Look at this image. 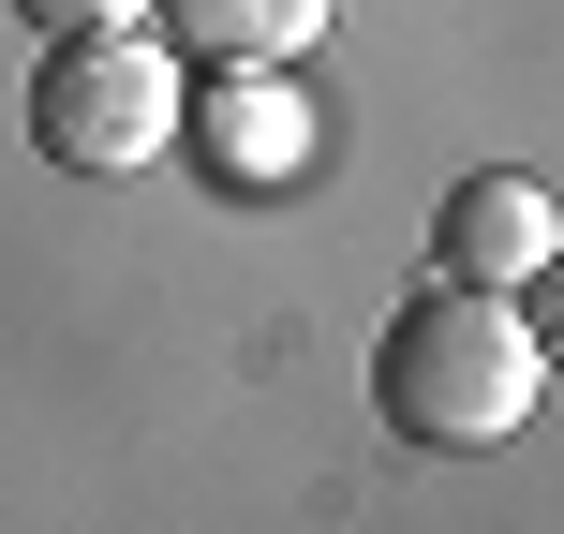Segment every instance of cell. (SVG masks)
Segmentation results:
<instances>
[{"label":"cell","instance_id":"obj_1","mask_svg":"<svg viewBox=\"0 0 564 534\" xmlns=\"http://www.w3.org/2000/svg\"><path fill=\"white\" fill-rule=\"evenodd\" d=\"M535 386H550V357H535V327H520V297H490V282H416V297L371 327V416H387L401 446H431V460L506 446V431L535 416Z\"/></svg>","mask_w":564,"mask_h":534},{"label":"cell","instance_id":"obj_2","mask_svg":"<svg viewBox=\"0 0 564 534\" xmlns=\"http://www.w3.org/2000/svg\"><path fill=\"white\" fill-rule=\"evenodd\" d=\"M178 45L149 30H45V75H30V149L59 178H134L178 149Z\"/></svg>","mask_w":564,"mask_h":534},{"label":"cell","instance_id":"obj_3","mask_svg":"<svg viewBox=\"0 0 564 534\" xmlns=\"http://www.w3.org/2000/svg\"><path fill=\"white\" fill-rule=\"evenodd\" d=\"M178 149L224 194H297L312 178V89L297 59H208V89H178Z\"/></svg>","mask_w":564,"mask_h":534},{"label":"cell","instance_id":"obj_4","mask_svg":"<svg viewBox=\"0 0 564 534\" xmlns=\"http://www.w3.org/2000/svg\"><path fill=\"white\" fill-rule=\"evenodd\" d=\"M550 253H564V208H550L535 164H476V178H446V208H431V282H490V297H520Z\"/></svg>","mask_w":564,"mask_h":534},{"label":"cell","instance_id":"obj_5","mask_svg":"<svg viewBox=\"0 0 564 534\" xmlns=\"http://www.w3.org/2000/svg\"><path fill=\"white\" fill-rule=\"evenodd\" d=\"M149 15H164L194 59H297L341 0H149Z\"/></svg>","mask_w":564,"mask_h":534},{"label":"cell","instance_id":"obj_6","mask_svg":"<svg viewBox=\"0 0 564 534\" xmlns=\"http://www.w3.org/2000/svg\"><path fill=\"white\" fill-rule=\"evenodd\" d=\"M0 15H30V30H134L149 0H0Z\"/></svg>","mask_w":564,"mask_h":534}]
</instances>
